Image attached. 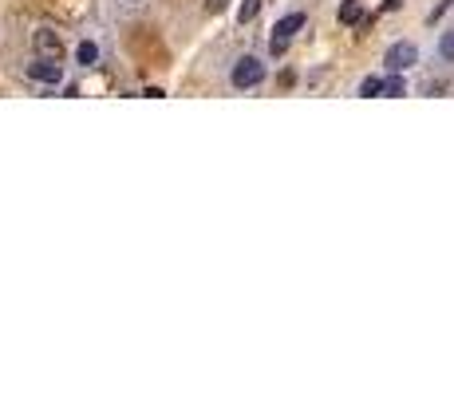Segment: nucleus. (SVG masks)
<instances>
[{
  "instance_id": "nucleus-13",
  "label": "nucleus",
  "mask_w": 454,
  "mask_h": 395,
  "mask_svg": "<svg viewBox=\"0 0 454 395\" xmlns=\"http://www.w3.org/2000/svg\"><path fill=\"white\" fill-rule=\"evenodd\" d=\"M126 4H142V0H126Z\"/></svg>"
},
{
  "instance_id": "nucleus-6",
  "label": "nucleus",
  "mask_w": 454,
  "mask_h": 395,
  "mask_svg": "<svg viewBox=\"0 0 454 395\" xmlns=\"http://www.w3.org/2000/svg\"><path fill=\"white\" fill-rule=\"evenodd\" d=\"M340 24H367L360 0H344V4H340Z\"/></svg>"
},
{
  "instance_id": "nucleus-9",
  "label": "nucleus",
  "mask_w": 454,
  "mask_h": 395,
  "mask_svg": "<svg viewBox=\"0 0 454 395\" xmlns=\"http://www.w3.org/2000/svg\"><path fill=\"white\" fill-rule=\"evenodd\" d=\"M257 12H261V0H241V8H237V20H241V24H249Z\"/></svg>"
},
{
  "instance_id": "nucleus-11",
  "label": "nucleus",
  "mask_w": 454,
  "mask_h": 395,
  "mask_svg": "<svg viewBox=\"0 0 454 395\" xmlns=\"http://www.w3.org/2000/svg\"><path fill=\"white\" fill-rule=\"evenodd\" d=\"M439 52H442V56H446V60H454V32H446V36H442Z\"/></svg>"
},
{
  "instance_id": "nucleus-4",
  "label": "nucleus",
  "mask_w": 454,
  "mask_h": 395,
  "mask_svg": "<svg viewBox=\"0 0 454 395\" xmlns=\"http://www.w3.org/2000/svg\"><path fill=\"white\" fill-rule=\"evenodd\" d=\"M24 76L36 79V83L56 87V83L63 79V67H60V60H40V63H28V67H24Z\"/></svg>"
},
{
  "instance_id": "nucleus-10",
  "label": "nucleus",
  "mask_w": 454,
  "mask_h": 395,
  "mask_svg": "<svg viewBox=\"0 0 454 395\" xmlns=\"http://www.w3.org/2000/svg\"><path fill=\"white\" fill-rule=\"evenodd\" d=\"M360 95H363V99H372V95H383V79H379V76H367V79L360 83Z\"/></svg>"
},
{
  "instance_id": "nucleus-2",
  "label": "nucleus",
  "mask_w": 454,
  "mask_h": 395,
  "mask_svg": "<svg viewBox=\"0 0 454 395\" xmlns=\"http://www.w3.org/2000/svg\"><path fill=\"white\" fill-rule=\"evenodd\" d=\"M415 60H419V47H415V44H407V40L391 44V47H387V56H383V63H387L391 71H407V67H411Z\"/></svg>"
},
{
  "instance_id": "nucleus-1",
  "label": "nucleus",
  "mask_w": 454,
  "mask_h": 395,
  "mask_svg": "<svg viewBox=\"0 0 454 395\" xmlns=\"http://www.w3.org/2000/svg\"><path fill=\"white\" fill-rule=\"evenodd\" d=\"M234 87H257V83H265V63L257 60V56H245V60H237V67H234Z\"/></svg>"
},
{
  "instance_id": "nucleus-7",
  "label": "nucleus",
  "mask_w": 454,
  "mask_h": 395,
  "mask_svg": "<svg viewBox=\"0 0 454 395\" xmlns=\"http://www.w3.org/2000/svg\"><path fill=\"white\" fill-rule=\"evenodd\" d=\"M76 56H79V63H83V67H91V63L99 60V47H95L91 40H83V44L76 47Z\"/></svg>"
},
{
  "instance_id": "nucleus-3",
  "label": "nucleus",
  "mask_w": 454,
  "mask_h": 395,
  "mask_svg": "<svg viewBox=\"0 0 454 395\" xmlns=\"http://www.w3.org/2000/svg\"><path fill=\"white\" fill-rule=\"evenodd\" d=\"M32 47L40 52V60H63V40L52 28H40L32 36Z\"/></svg>"
},
{
  "instance_id": "nucleus-5",
  "label": "nucleus",
  "mask_w": 454,
  "mask_h": 395,
  "mask_svg": "<svg viewBox=\"0 0 454 395\" xmlns=\"http://www.w3.org/2000/svg\"><path fill=\"white\" fill-rule=\"evenodd\" d=\"M304 28V12H288L277 20V28H273V40H293L297 32Z\"/></svg>"
},
{
  "instance_id": "nucleus-12",
  "label": "nucleus",
  "mask_w": 454,
  "mask_h": 395,
  "mask_svg": "<svg viewBox=\"0 0 454 395\" xmlns=\"http://www.w3.org/2000/svg\"><path fill=\"white\" fill-rule=\"evenodd\" d=\"M225 4H229V0H209V4H205V8H209V12H221V8H225Z\"/></svg>"
},
{
  "instance_id": "nucleus-8",
  "label": "nucleus",
  "mask_w": 454,
  "mask_h": 395,
  "mask_svg": "<svg viewBox=\"0 0 454 395\" xmlns=\"http://www.w3.org/2000/svg\"><path fill=\"white\" fill-rule=\"evenodd\" d=\"M383 95H391V99H399V95H407V83L399 79V71H395L391 79H383Z\"/></svg>"
}]
</instances>
